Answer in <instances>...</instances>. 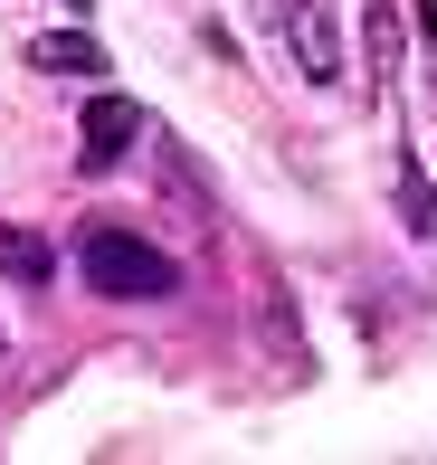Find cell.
I'll list each match as a JSON object with an SVG mask.
<instances>
[{"label":"cell","instance_id":"obj_1","mask_svg":"<svg viewBox=\"0 0 437 465\" xmlns=\"http://www.w3.org/2000/svg\"><path fill=\"white\" fill-rule=\"evenodd\" d=\"M76 276H86V294H105V304H162V294H181V266L153 238L105 228V219L76 228Z\"/></svg>","mask_w":437,"mask_h":465},{"label":"cell","instance_id":"obj_2","mask_svg":"<svg viewBox=\"0 0 437 465\" xmlns=\"http://www.w3.org/2000/svg\"><path fill=\"white\" fill-rule=\"evenodd\" d=\"M134 134H143V104H134V95H95L86 124H76V162H86V172H114Z\"/></svg>","mask_w":437,"mask_h":465},{"label":"cell","instance_id":"obj_3","mask_svg":"<svg viewBox=\"0 0 437 465\" xmlns=\"http://www.w3.org/2000/svg\"><path fill=\"white\" fill-rule=\"evenodd\" d=\"M295 57H304V76H314V86H343V38H333V19L314 10V0L295 10Z\"/></svg>","mask_w":437,"mask_h":465},{"label":"cell","instance_id":"obj_4","mask_svg":"<svg viewBox=\"0 0 437 465\" xmlns=\"http://www.w3.org/2000/svg\"><path fill=\"white\" fill-rule=\"evenodd\" d=\"M38 67H48V76H95V67H105V48H95V38H67V29H57V38H38Z\"/></svg>","mask_w":437,"mask_h":465},{"label":"cell","instance_id":"obj_5","mask_svg":"<svg viewBox=\"0 0 437 465\" xmlns=\"http://www.w3.org/2000/svg\"><path fill=\"white\" fill-rule=\"evenodd\" d=\"M400 209H409V238H437V190L419 181V162H400Z\"/></svg>","mask_w":437,"mask_h":465}]
</instances>
